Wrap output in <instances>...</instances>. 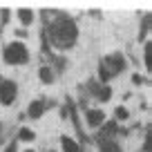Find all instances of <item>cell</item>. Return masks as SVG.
Here are the masks:
<instances>
[{"instance_id":"8992f818","label":"cell","mask_w":152,"mask_h":152,"mask_svg":"<svg viewBox=\"0 0 152 152\" xmlns=\"http://www.w3.org/2000/svg\"><path fill=\"white\" fill-rule=\"evenodd\" d=\"M96 148H99V152H123L121 143L116 141L114 137H99Z\"/></svg>"},{"instance_id":"5bb4252c","label":"cell","mask_w":152,"mask_h":152,"mask_svg":"<svg viewBox=\"0 0 152 152\" xmlns=\"http://www.w3.org/2000/svg\"><path fill=\"white\" fill-rule=\"evenodd\" d=\"M2 152H16V148H14V145H9V148H5Z\"/></svg>"},{"instance_id":"9a60e30c","label":"cell","mask_w":152,"mask_h":152,"mask_svg":"<svg viewBox=\"0 0 152 152\" xmlns=\"http://www.w3.org/2000/svg\"><path fill=\"white\" fill-rule=\"evenodd\" d=\"M23 152H36V150H31V148H25V150Z\"/></svg>"},{"instance_id":"277c9868","label":"cell","mask_w":152,"mask_h":152,"mask_svg":"<svg viewBox=\"0 0 152 152\" xmlns=\"http://www.w3.org/2000/svg\"><path fill=\"white\" fill-rule=\"evenodd\" d=\"M16 99H18V83L9 81V78L0 81V105L9 107V105H14Z\"/></svg>"},{"instance_id":"7a4b0ae2","label":"cell","mask_w":152,"mask_h":152,"mask_svg":"<svg viewBox=\"0 0 152 152\" xmlns=\"http://www.w3.org/2000/svg\"><path fill=\"white\" fill-rule=\"evenodd\" d=\"M125 69V58L121 54H107L105 58H101V65H99V83L101 85H107L112 78L121 74Z\"/></svg>"},{"instance_id":"5b68a950","label":"cell","mask_w":152,"mask_h":152,"mask_svg":"<svg viewBox=\"0 0 152 152\" xmlns=\"http://www.w3.org/2000/svg\"><path fill=\"white\" fill-rule=\"evenodd\" d=\"M105 123V112L101 107H87L85 110V125L90 130H96Z\"/></svg>"},{"instance_id":"3957f363","label":"cell","mask_w":152,"mask_h":152,"mask_svg":"<svg viewBox=\"0 0 152 152\" xmlns=\"http://www.w3.org/2000/svg\"><path fill=\"white\" fill-rule=\"evenodd\" d=\"M2 61L7 63V65L16 67V65H27L29 63V49L25 43H20V40H11V43H7L5 47H2Z\"/></svg>"},{"instance_id":"4fadbf2b","label":"cell","mask_w":152,"mask_h":152,"mask_svg":"<svg viewBox=\"0 0 152 152\" xmlns=\"http://www.w3.org/2000/svg\"><path fill=\"white\" fill-rule=\"evenodd\" d=\"M143 49H145V67H150V52L152 49H150V45H145Z\"/></svg>"},{"instance_id":"30bf717a","label":"cell","mask_w":152,"mask_h":152,"mask_svg":"<svg viewBox=\"0 0 152 152\" xmlns=\"http://www.w3.org/2000/svg\"><path fill=\"white\" fill-rule=\"evenodd\" d=\"M38 78H40L43 85H52V83H54V69H52V65H40V69H38Z\"/></svg>"},{"instance_id":"8fae6325","label":"cell","mask_w":152,"mask_h":152,"mask_svg":"<svg viewBox=\"0 0 152 152\" xmlns=\"http://www.w3.org/2000/svg\"><path fill=\"white\" fill-rule=\"evenodd\" d=\"M18 141H25V143L36 141V132H34L31 128H20L18 130Z\"/></svg>"},{"instance_id":"7c38bea8","label":"cell","mask_w":152,"mask_h":152,"mask_svg":"<svg viewBox=\"0 0 152 152\" xmlns=\"http://www.w3.org/2000/svg\"><path fill=\"white\" fill-rule=\"evenodd\" d=\"M114 119L119 121V123H125V121L130 119V110H128V107H123V105H119V107L114 110Z\"/></svg>"},{"instance_id":"52a82bcc","label":"cell","mask_w":152,"mask_h":152,"mask_svg":"<svg viewBox=\"0 0 152 152\" xmlns=\"http://www.w3.org/2000/svg\"><path fill=\"white\" fill-rule=\"evenodd\" d=\"M45 110H47V103H45L43 99H36V101H31V103H29L27 116H29V119H34V121H38V119H43Z\"/></svg>"},{"instance_id":"6da1fadb","label":"cell","mask_w":152,"mask_h":152,"mask_svg":"<svg viewBox=\"0 0 152 152\" xmlns=\"http://www.w3.org/2000/svg\"><path fill=\"white\" fill-rule=\"evenodd\" d=\"M49 40L58 49H72L78 40V27L76 23L65 14H58L49 25Z\"/></svg>"},{"instance_id":"9c48e42d","label":"cell","mask_w":152,"mask_h":152,"mask_svg":"<svg viewBox=\"0 0 152 152\" xmlns=\"http://www.w3.org/2000/svg\"><path fill=\"white\" fill-rule=\"evenodd\" d=\"M16 18L20 20L23 27H31L34 20H36V14H34L31 9H20V11H16Z\"/></svg>"},{"instance_id":"ba28073f","label":"cell","mask_w":152,"mask_h":152,"mask_svg":"<svg viewBox=\"0 0 152 152\" xmlns=\"http://www.w3.org/2000/svg\"><path fill=\"white\" fill-rule=\"evenodd\" d=\"M61 150L63 152H83V148H81V143L76 141V139L63 134V137H61Z\"/></svg>"}]
</instances>
